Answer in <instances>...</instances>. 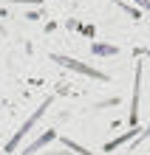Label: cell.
<instances>
[{
	"instance_id": "6da1fadb",
	"label": "cell",
	"mask_w": 150,
	"mask_h": 155,
	"mask_svg": "<svg viewBox=\"0 0 150 155\" xmlns=\"http://www.w3.org/2000/svg\"><path fill=\"white\" fill-rule=\"evenodd\" d=\"M51 102H54V96H48V99H45V102H43V104H40V107H37V110H34V113H31V116H29V118L23 121V127H20V130L14 133V138L6 144V152H17V147H20V141H23L26 135L31 133V127H34V124H37V121H40V118L45 116V110L51 107Z\"/></svg>"
},
{
	"instance_id": "7a4b0ae2",
	"label": "cell",
	"mask_w": 150,
	"mask_h": 155,
	"mask_svg": "<svg viewBox=\"0 0 150 155\" xmlns=\"http://www.w3.org/2000/svg\"><path fill=\"white\" fill-rule=\"evenodd\" d=\"M139 102H142V62L136 59V79H133V96H130V127H139Z\"/></svg>"
},
{
	"instance_id": "3957f363",
	"label": "cell",
	"mask_w": 150,
	"mask_h": 155,
	"mask_svg": "<svg viewBox=\"0 0 150 155\" xmlns=\"http://www.w3.org/2000/svg\"><path fill=\"white\" fill-rule=\"evenodd\" d=\"M54 59H57L62 68H71V71H77V74H85V76H93V79H108L102 71L91 68V65H82V62H79V59H74V57H62V54H54Z\"/></svg>"
},
{
	"instance_id": "277c9868",
	"label": "cell",
	"mask_w": 150,
	"mask_h": 155,
	"mask_svg": "<svg viewBox=\"0 0 150 155\" xmlns=\"http://www.w3.org/2000/svg\"><path fill=\"white\" fill-rule=\"evenodd\" d=\"M54 138H57V133H54V130H48V133H43L40 138H34V141L29 144V147H23V155H34L37 150H43V147H48V144H51Z\"/></svg>"
},
{
	"instance_id": "5b68a950",
	"label": "cell",
	"mask_w": 150,
	"mask_h": 155,
	"mask_svg": "<svg viewBox=\"0 0 150 155\" xmlns=\"http://www.w3.org/2000/svg\"><path fill=\"white\" fill-rule=\"evenodd\" d=\"M62 147L65 150H71V152H77V155H96V152H91L88 147H82V144H77V141H74V138H68V135H62Z\"/></svg>"
},
{
	"instance_id": "8992f818",
	"label": "cell",
	"mask_w": 150,
	"mask_h": 155,
	"mask_svg": "<svg viewBox=\"0 0 150 155\" xmlns=\"http://www.w3.org/2000/svg\"><path fill=\"white\" fill-rule=\"evenodd\" d=\"M133 135H136V127H130L125 135H119V138H113V141H108V144H105V152H113V150H116V147H122L125 141H130Z\"/></svg>"
},
{
	"instance_id": "52a82bcc",
	"label": "cell",
	"mask_w": 150,
	"mask_h": 155,
	"mask_svg": "<svg viewBox=\"0 0 150 155\" xmlns=\"http://www.w3.org/2000/svg\"><path fill=\"white\" fill-rule=\"evenodd\" d=\"M93 51H96V54H116V48H108V45H96Z\"/></svg>"
},
{
	"instance_id": "ba28073f",
	"label": "cell",
	"mask_w": 150,
	"mask_h": 155,
	"mask_svg": "<svg viewBox=\"0 0 150 155\" xmlns=\"http://www.w3.org/2000/svg\"><path fill=\"white\" fill-rule=\"evenodd\" d=\"M145 138H150V127H147V130H142V135H136V144H142ZM136 144H133V150H136Z\"/></svg>"
},
{
	"instance_id": "9c48e42d",
	"label": "cell",
	"mask_w": 150,
	"mask_h": 155,
	"mask_svg": "<svg viewBox=\"0 0 150 155\" xmlns=\"http://www.w3.org/2000/svg\"><path fill=\"white\" fill-rule=\"evenodd\" d=\"M133 3H139L142 8H147V12H150V0H133Z\"/></svg>"
},
{
	"instance_id": "30bf717a",
	"label": "cell",
	"mask_w": 150,
	"mask_h": 155,
	"mask_svg": "<svg viewBox=\"0 0 150 155\" xmlns=\"http://www.w3.org/2000/svg\"><path fill=\"white\" fill-rule=\"evenodd\" d=\"M142 54H145V57H147V59H150V48H142Z\"/></svg>"
}]
</instances>
